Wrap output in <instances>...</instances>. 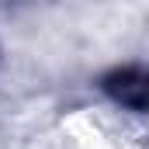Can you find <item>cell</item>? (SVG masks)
Returning <instances> with one entry per match:
<instances>
[{
	"mask_svg": "<svg viewBox=\"0 0 149 149\" xmlns=\"http://www.w3.org/2000/svg\"><path fill=\"white\" fill-rule=\"evenodd\" d=\"M104 90L114 101H121L125 108H132V111L146 108V76H142L139 66H125V70L108 73L104 76Z\"/></svg>",
	"mask_w": 149,
	"mask_h": 149,
	"instance_id": "cell-1",
	"label": "cell"
}]
</instances>
